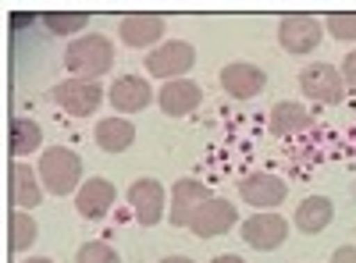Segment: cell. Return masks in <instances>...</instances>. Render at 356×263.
<instances>
[{"label":"cell","instance_id":"22","mask_svg":"<svg viewBox=\"0 0 356 263\" xmlns=\"http://www.w3.org/2000/svg\"><path fill=\"white\" fill-rule=\"evenodd\" d=\"M43 25L50 28L54 36H75V33H82V28L89 25V15H82V11H47Z\"/></svg>","mask_w":356,"mask_h":263},{"label":"cell","instance_id":"21","mask_svg":"<svg viewBox=\"0 0 356 263\" xmlns=\"http://www.w3.org/2000/svg\"><path fill=\"white\" fill-rule=\"evenodd\" d=\"M43 142V128L33 121V118H18L11 125V153L15 157H25V153H36Z\"/></svg>","mask_w":356,"mask_h":263},{"label":"cell","instance_id":"26","mask_svg":"<svg viewBox=\"0 0 356 263\" xmlns=\"http://www.w3.org/2000/svg\"><path fill=\"white\" fill-rule=\"evenodd\" d=\"M342 75H346V82H349V85H356V50H349V53H346V61H342Z\"/></svg>","mask_w":356,"mask_h":263},{"label":"cell","instance_id":"9","mask_svg":"<svg viewBox=\"0 0 356 263\" xmlns=\"http://www.w3.org/2000/svg\"><path fill=\"white\" fill-rule=\"evenodd\" d=\"M239 196L250 203V207L271 210V207H278V203H285V196H289V185L278 178V174L257 171V174H246V178L239 182Z\"/></svg>","mask_w":356,"mask_h":263},{"label":"cell","instance_id":"25","mask_svg":"<svg viewBox=\"0 0 356 263\" xmlns=\"http://www.w3.org/2000/svg\"><path fill=\"white\" fill-rule=\"evenodd\" d=\"M75 263H122V260H118V253L107 242H86L75 253Z\"/></svg>","mask_w":356,"mask_h":263},{"label":"cell","instance_id":"14","mask_svg":"<svg viewBox=\"0 0 356 263\" xmlns=\"http://www.w3.org/2000/svg\"><path fill=\"white\" fill-rule=\"evenodd\" d=\"M164 18L161 15H125L122 25H118V33H122V43L132 46V50H143V46H161L164 40Z\"/></svg>","mask_w":356,"mask_h":263},{"label":"cell","instance_id":"30","mask_svg":"<svg viewBox=\"0 0 356 263\" xmlns=\"http://www.w3.org/2000/svg\"><path fill=\"white\" fill-rule=\"evenodd\" d=\"M25 263H54V260H47V256H36V260H25Z\"/></svg>","mask_w":356,"mask_h":263},{"label":"cell","instance_id":"27","mask_svg":"<svg viewBox=\"0 0 356 263\" xmlns=\"http://www.w3.org/2000/svg\"><path fill=\"white\" fill-rule=\"evenodd\" d=\"M332 263H356V249H353V246H342V249H335Z\"/></svg>","mask_w":356,"mask_h":263},{"label":"cell","instance_id":"18","mask_svg":"<svg viewBox=\"0 0 356 263\" xmlns=\"http://www.w3.org/2000/svg\"><path fill=\"white\" fill-rule=\"evenodd\" d=\"M310 128H314V118L303 103H292V100L275 103V110H271V132L275 135L285 139V135H300V132H310Z\"/></svg>","mask_w":356,"mask_h":263},{"label":"cell","instance_id":"19","mask_svg":"<svg viewBox=\"0 0 356 263\" xmlns=\"http://www.w3.org/2000/svg\"><path fill=\"white\" fill-rule=\"evenodd\" d=\"M132 142H136V125L129 118H122V114L118 118H104L97 125V146L104 153H122Z\"/></svg>","mask_w":356,"mask_h":263},{"label":"cell","instance_id":"5","mask_svg":"<svg viewBox=\"0 0 356 263\" xmlns=\"http://www.w3.org/2000/svg\"><path fill=\"white\" fill-rule=\"evenodd\" d=\"M54 103L61 107V110H68L72 118H89L100 103H104V90L97 82H86V78H68V82H61V85H54Z\"/></svg>","mask_w":356,"mask_h":263},{"label":"cell","instance_id":"28","mask_svg":"<svg viewBox=\"0 0 356 263\" xmlns=\"http://www.w3.org/2000/svg\"><path fill=\"white\" fill-rule=\"evenodd\" d=\"M211 263H246L243 256H235V253H221V256H214Z\"/></svg>","mask_w":356,"mask_h":263},{"label":"cell","instance_id":"12","mask_svg":"<svg viewBox=\"0 0 356 263\" xmlns=\"http://www.w3.org/2000/svg\"><path fill=\"white\" fill-rule=\"evenodd\" d=\"M107 100H111V103H114V110L125 118V114H139V110L150 107L154 90H150V82H146L143 75H122V78H118V82L111 85Z\"/></svg>","mask_w":356,"mask_h":263},{"label":"cell","instance_id":"11","mask_svg":"<svg viewBox=\"0 0 356 263\" xmlns=\"http://www.w3.org/2000/svg\"><path fill=\"white\" fill-rule=\"evenodd\" d=\"M129 207H132V214H136V221L139 224H146V228H154L161 217H164V189H161V182H154V178H139V182H132L129 185Z\"/></svg>","mask_w":356,"mask_h":263},{"label":"cell","instance_id":"17","mask_svg":"<svg viewBox=\"0 0 356 263\" xmlns=\"http://www.w3.org/2000/svg\"><path fill=\"white\" fill-rule=\"evenodd\" d=\"M332 217H335V207H332L328 196H307L300 203V210H296L292 224H296V231H303V235H321V231L332 224Z\"/></svg>","mask_w":356,"mask_h":263},{"label":"cell","instance_id":"4","mask_svg":"<svg viewBox=\"0 0 356 263\" xmlns=\"http://www.w3.org/2000/svg\"><path fill=\"white\" fill-rule=\"evenodd\" d=\"M300 90H303V96H310V100H317V103L335 107V103L346 100V75H342L339 68H332V65L317 61V65H307V68H303Z\"/></svg>","mask_w":356,"mask_h":263},{"label":"cell","instance_id":"13","mask_svg":"<svg viewBox=\"0 0 356 263\" xmlns=\"http://www.w3.org/2000/svg\"><path fill=\"white\" fill-rule=\"evenodd\" d=\"M157 103H161V110L168 114V118H186V114H193L203 103V90L189 78H171V82L161 85Z\"/></svg>","mask_w":356,"mask_h":263},{"label":"cell","instance_id":"6","mask_svg":"<svg viewBox=\"0 0 356 263\" xmlns=\"http://www.w3.org/2000/svg\"><path fill=\"white\" fill-rule=\"evenodd\" d=\"M285 239H289V221L282 214L264 210V214H253V217L243 221V242L253 246V249H260V253L278 249Z\"/></svg>","mask_w":356,"mask_h":263},{"label":"cell","instance_id":"10","mask_svg":"<svg viewBox=\"0 0 356 263\" xmlns=\"http://www.w3.org/2000/svg\"><path fill=\"white\" fill-rule=\"evenodd\" d=\"M207 199H211V192H207L203 182H196V178L175 182V189H171V210H168L171 224H175V228H189L193 217H196V210L203 207Z\"/></svg>","mask_w":356,"mask_h":263},{"label":"cell","instance_id":"8","mask_svg":"<svg viewBox=\"0 0 356 263\" xmlns=\"http://www.w3.org/2000/svg\"><path fill=\"white\" fill-rule=\"evenodd\" d=\"M232 228H235V207L228 199H218V196L207 199L203 207L196 210L193 224H189V231L196 239H218V235H225V231H232Z\"/></svg>","mask_w":356,"mask_h":263},{"label":"cell","instance_id":"3","mask_svg":"<svg viewBox=\"0 0 356 263\" xmlns=\"http://www.w3.org/2000/svg\"><path fill=\"white\" fill-rule=\"evenodd\" d=\"M196 65V50H193V43H186V40H168V43H161L157 50H150V57H146V71H150L154 78H164V82H171V78H186V71Z\"/></svg>","mask_w":356,"mask_h":263},{"label":"cell","instance_id":"24","mask_svg":"<svg viewBox=\"0 0 356 263\" xmlns=\"http://www.w3.org/2000/svg\"><path fill=\"white\" fill-rule=\"evenodd\" d=\"M328 33L335 36V40H342V43H356V11H335V15H328Z\"/></svg>","mask_w":356,"mask_h":263},{"label":"cell","instance_id":"15","mask_svg":"<svg viewBox=\"0 0 356 263\" xmlns=\"http://www.w3.org/2000/svg\"><path fill=\"white\" fill-rule=\"evenodd\" d=\"M264 68L250 65V61H232L221 68V85H225V93L235 96V100H253L260 90H264Z\"/></svg>","mask_w":356,"mask_h":263},{"label":"cell","instance_id":"29","mask_svg":"<svg viewBox=\"0 0 356 263\" xmlns=\"http://www.w3.org/2000/svg\"><path fill=\"white\" fill-rule=\"evenodd\" d=\"M161 263H196V260H189V256H164Z\"/></svg>","mask_w":356,"mask_h":263},{"label":"cell","instance_id":"23","mask_svg":"<svg viewBox=\"0 0 356 263\" xmlns=\"http://www.w3.org/2000/svg\"><path fill=\"white\" fill-rule=\"evenodd\" d=\"M36 235H40L36 217H33V214H25V210H18V214L11 217V239H15V249L25 253L29 246L36 242Z\"/></svg>","mask_w":356,"mask_h":263},{"label":"cell","instance_id":"20","mask_svg":"<svg viewBox=\"0 0 356 263\" xmlns=\"http://www.w3.org/2000/svg\"><path fill=\"white\" fill-rule=\"evenodd\" d=\"M11 178H15V207L18 210H33V207H40V199H43V182H36L40 174L29 167V164H15V171H11Z\"/></svg>","mask_w":356,"mask_h":263},{"label":"cell","instance_id":"1","mask_svg":"<svg viewBox=\"0 0 356 263\" xmlns=\"http://www.w3.org/2000/svg\"><path fill=\"white\" fill-rule=\"evenodd\" d=\"M65 65L75 78H86V82H97L100 75H107L114 68V43L100 33H86L79 40L68 43L65 50Z\"/></svg>","mask_w":356,"mask_h":263},{"label":"cell","instance_id":"7","mask_svg":"<svg viewBox=\"0 0 356 263\" xmlns=\"http://www.w3.org/2000/svg\"><path fill=\"white\" fill-rule=\"evenodd\" d=\"M278 43L285 53H310L321 46V22L314 15H289L278 22Z\"/></svg>","mask_w":356,"mask_h":263},{"label":"cell","instance_id":"2","mask_svg":"<svg viewBox=\"0 0 356 263\" xmlns=\"http://www.w3.org/2000/svg\"><path fill=\"white\" fill-rule=\"evenodd\" d=\"M40 182L54 196H68L82 189V160L68 146H50L40 157Z\"/></svg>","mask_w":356,"mask_h":263},{"label":"cell","instance_id":"16","mask_svg":"<svg viewBox=\"0 0 356 263\" xmlns=\"http://www.w3.org/2000/svg\"><path fill=\"white\" fill-rule=\"evenodd\" d=\"M118 199V189L107 182V178H89L82 182V189L75 192V210L86 217V221H100L107 217V210L114 207Z\"/></svg>","mask_w":356,"mask_h":263}]
</instances>
